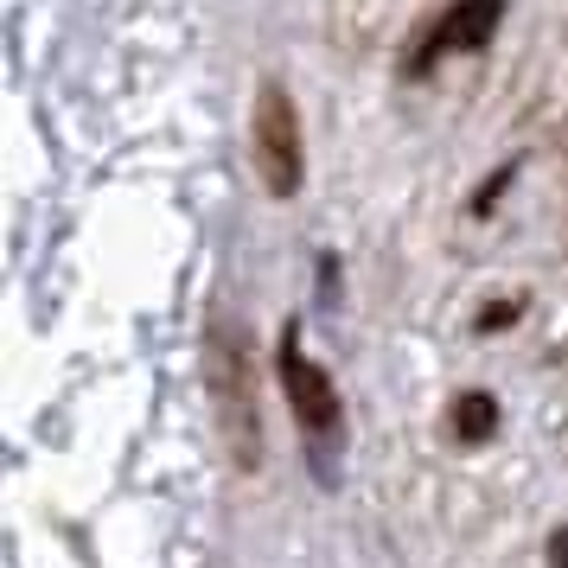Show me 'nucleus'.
Here are the masks:
<instances>
[{"label":"nucleus","instance_id":"7","mask_svg":"<svg viewBox=\"0 0 568 568\" xmlns=\"http://www.w3.org/2000/svg\"><path fill=\"white\" fill-rule=\"evenodd\" d=\"M549 568H568V524L549 537Z\"/></svg>","mask_w":568,"mask_h":568},{"label":"nucleus","instance_id":"5","mask_svg":"<svg viewBox=\"0 0 568 568\" xmlns=\"http://www.w3.org/2000/svg\"><path fill=\"white\" fill-rule=\"evenodd\" d=\"M498 428V403H491L486 389H466L460 403H454V435L460 440H491Z\"/></svg>","mask_w":568,"mask_h":568},{"label":"nucleus","instance_id":"3","mask_svg":"<svg viewBox=\"0 0 568 568\" xmlns=\"http://www.w3.org/2000/svg\"><path fill=\"white\" fill-rule=\"evenodd\" d=\"M275 371H282V389H287V403H294V415H301V428L333 435L338 428V389H333V377L301 352V333H294V326L282 333V358H275Z\"/></svg>","mask_w":568,"mask_h":568},{"label":"nucleus","instance_id":"4","mask_svg":"<svg viewBox=\"0 0 568 568\" xmlns=\"http://www.w3.org/2000/svg\"><path fill=\"white\" fill-rule=\"evenodd\" d=\"M498 20H505V0H454V7L435 20L428 45L409 58V71H428L440 52H479L491 32H498Z\"/></svg>","mask_w":568,"mask_h":568},{"label":"nucleus","instance_id":"1","mask_svg":"<svg viewBox=\"0 0 568 568\" xmlns=\"http://www.w3.org/2000/svg\"><path fill=\"white\" fill-rule=\"evenodd\" d=\"M250 154H256L262 185L287 199L301 192V115L287 103L282 83H262L256 90V115H250Z\"/></svg>","mask_w":568,"mask_h":568},{"label":"nucleus","instance_id":"2","mask_svg":"<svg viewBox=\"0 0 568 568\" xmlns=\"http://www.w3.org/2000/svg\"><path fill=\"white\" fill-rule=\"evenodd\" d=\"M211 384H217V403H224V428H231L236 466H256V396H250V377H243V352H236L231 326L211 333Z\"/></svg>","mask_w":568,"mask_h":568},{"label":"nucleus","instance_id":"6","mask_svg":"<svg viewBox=\"0 0 568 568\" xmlns=\"http://www.w3.org/2000/svg\"><path fill=\"white\" fill-rule=\"evenodd\" d=\"M511 320H517V307H511V301H498V307L479 313V333H498V326H511Z\"/></svg>","mask_w":568,"mask_h":568}]
</instances>
